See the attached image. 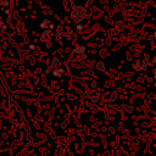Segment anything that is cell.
Masks as SVG:
<instances>
[{"label":"cell","mask_w":156,"mask_h":156,"mask_svg":"<svg viewBox=\"0 0 156 156\" xmlns=\"http://www.w3.org/2000/svg\"><path fill=\"white\" fill-rule=\"evenodd\" d=\"M61 72H62V69H56V71H54V76L55 77H60L61 76Z\"/></svg>","instance_id":"6da1fadb"},{"label":"cell","mask_w":156,"mask_h":156,"mask_svg":"<svg viewBox=\"0 0 156 156\" xmlns=\"http://www.w3.org/2000/svg\"><path fill=\"white\" fill-rule=\"evenodd\" d=\"M34 48H35V46H34V45H29V49H30V50H33V49H34Z\"/></svg>","instance_id":"7a4b0ae2"}]
</instances>
